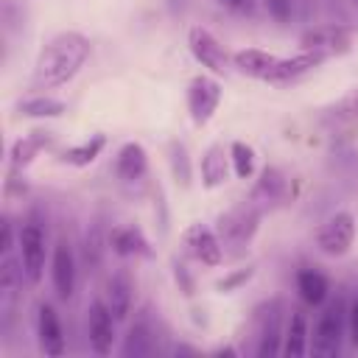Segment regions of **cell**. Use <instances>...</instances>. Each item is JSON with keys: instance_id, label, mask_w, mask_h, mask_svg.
Returning a JSON list of instances; mask_svg holds the SVG:
<instances>
[{"instance_id": "31", "label": "cell", "mask_w": 358, "mask_h": 358, "mask_svg": "<svg viewBox=\"0 0 358 358\" xmlns=\"http://www.w3.org/2000/svg\"><path fill=\"white\" fill-rule=\"evenodd\" d=\"M263 6H266V11H268L277 22H288V20H291V14H294L291 0H263Z\"/></svg>"}, {"instance_id": "8", "label": "cell", "mask_w": 358, "mask_h": 358, "mask_svg": "<svg viewBox=\"0 0 358 358\" xmlns=\"http://www.w3.org/2000/svg\"><path fill=\"white\" fill-rule=\"evenodd\" d=\"M182 246H185V252H187L193 260H199V263L207 266V268H215V266H221V260H224V243H221L218 232L210 229V227L201 224V221H193V224L185 227V232H182Z\"/></svg>"}, {"instance_id": "15", "label": "cell", "mask_w": 358, "mask_h": 358, "mask_svg": "<svg viewBox=\"0 0 358 358\" xmlns=\"http://www.w3.org/2000/svg\"><path fill=\"white\" fill-rule=\"evenodd\" d=\"M229 151H224V143H213L207 145V151L201 154V185L207 190H215L221 185L229 182Z\"/></svg>"}, {"instance_id": "16", "label": "cell", "mask_w": 358, "mask_h": 358, "mask_svg": "<svg viewBox=\"0 0 358 358\" xmlns=\"http://www.w3.org/2000/svg\"><path fill=\"white\" fill-rule=\"evenodd\" d=\"M310 347V330H308V316L302 308H294L285 330H282V355L288 358H302Z\"/></svg>"}, {"instance_id": "5", "label": "cell", "mask_w": 358, "mask_h": 358, "mask_svg": "<svg viewBox=\"0 0 358 358\" xmlns=\"http://www.w3.org/2000/svg\"><path fill=\"white\" fill-rule=\"evenodd\" d=\"M17 246H20V263H22V271H25V280L31 285H36L42 280V271H45V257H48V238H45V227L36 221V218H28L22 227H20V235H17Z\"/></svg>"}, {"instance_id": "17", "label": "cell", "mask_w": 358, "mask_h": 358, "mask_svg": "<svg viewBox=\"0 0 358 358\" xmlns=\"http://www.w3.org/2000/svg\"><path fill=\"white\" fill-rule=\"evenodd\" d=\"M109 246H112V252L120 255V257H131V255H134V257H148V255H151L148 238H145L143 229L134 227V224L115 227V229L109 232Z\"/></svg>"}, {"instance_id": "25", "label": "cell", "mask_w": 358, "mask_h": 358, "mask_svg": "<svg viewBox=\"0 0 358 358\" xmlns=\"http://www.w3.org/2000/svg\"><path fill=\"white\" fill-rule=\"evenodd\" d=\"M168 168H171L173 182L182 190H187L190 182H193V165H190V157H187L185 143H179V140H171L168 143Z\"/></svg>"}, {"instance_id": "28", "label": "cell", "mask_w": 358, "mask_h": 358, "mask_svg": "<svg viewBox=\"0 0 358 358\" xmlns=\"http://www.w3.org/2000/svg\"><path fill=\"white\" fill-rule=\"evenodd\" d=\"M229 159H232V171L238 179H252L255 173V148L243 140H235L229 145Z\"/></svg>"}, {"instance_id": "32", "label": "cell", "mask_w": 358, "mask_h": 358, "mask_svg": "<svg viewBox=\"0 0 358 358\" xmlns=\"http://www.w3.org/2000/svg\"><path fill=\"white\" fill-rule=\"evenodd\" d=\"M338 109H341L347 117H358V87H355V90H350V92L341 98Z\"/></svg>"}, {"instance_id": "18", "label": "cell", "mask_w": 358, "mask_h": 358, "mask_svg": "<svg viewBox=\"0 0 358 358\" xmlns=\"http://www.w3.org/2000/svg\"><path fill=\"white\" fill-rule=\"evenodd\" d=\"M103 302L109 305L112 316L117 322H123L129 313H131V302H134V285H131V277L126 271H115L106 282V296Z\"/></svg>"}, {"instance_id": "33", "label": "cell", "mask_w": 358, "mask_h": 358, "mask_svg": "<svg viewBox=\"0 0 358 358\" xmlns=\"http://www.w3.org/2000/svg\"><path fill=\"white\" fill-rule=\"evenodd\" d=\"M347 330H350V344L358 347V296H355L352 308L347 310Z\"/></svg>"}, {"instance_id": "34", "label": "cell", "mask_w": 358, "mask_h": 358, "mask_svg": "<svg viewBox=\"0 0 358 358\" xmlns=\"http://www.w3.org/2000/svg\"><path fill=\"white\" fill-rule=\"evenodd\" d=\"M11 241H14V229H11V221L6 218V221H3V238H0V252H3V255L11 252Z\"/></svg>"}, {"instance_id": "4", "label": "cell", "mask_w": 358, "mask_h": 358, "mask_svg": "<svg viewBox=\"0 0 358 358\" xmlns=\"http://www.w3.org/2000/svg\"><path fill=\"white\" fill-rule=\"evenodd\" d=\"M313 241H316V249L322 255H327V257H344L352 249V243H355V215L350 210H338V213L327 215L319 224Z\"/></svg>"}, {"instance_id": "6", "label": "cell", "mask_w": 358, "mask_h": 358, "mask_svg": "<svg viewBox=\"0 0 358 358\" xmlns=\"http://www.w3.org/2000/svg\"><path fill=\"white\" fill-rule=\"evenodd\" d=\"M221 95H224L221 84H218L213 76H207V73L196 76V78L187 84L185 103H187V115H190L193 126H199V129H201V126H207V123L213 120V115L218 112Z\"/></svg>"}, {"instance_id": "2", "label": "cell", "mask_w": 358, "mask_h": 358, "mask_svg": "<svg viewBox=\"0 0 358 358\" xmlns=\"http://www.w3.org/2000/svg\"><path fill=\"white\" fill-rule=\"evenodd\" d=\"M344 333H347V308H344V299H336L319 313L313 333H310L308 352H313L319 358H336L341 352Z\"/></svg>"}, {"instance_id": "21", "label": "cell", "mask_w": 358, "mask_h": 358, "mask_svg": "<svg viewBox=\"0 0 358 358\" xmlns=\"http://www.w3.org/2000/svg\"><path fill=\"white\" fill-rule=\"evenodd\" d=\"M296 291L308 308H322L327 302L330 282L319 268H299L296 271Z\"/></svg>"}, {"instance_id": "9", "label": "cell", "mask_w": 358, "mask_h": 358, "mask_svg": "<svg viewBox=\"0 0 358 358\" xmlns=\"http://www.w3.org/2000/svg\"><path fill=\"white\" fill-rule=\"evenodd\" d=\"M115 316L103 299H92L87 308V338L95 355H109L115 344Z\"/></svg>"}, {"instance_id": "3", "label": "cell", "mask_w": 358, "mask_h": 358, "mask_svg": "<svg viewBox=\"0 0 358 358\" xmlns=\"http://www.w3.org/2000/svg\"><path fill=\"white\" fill-rule=\"evenodd\" d=\"M260 207L257 201H243V204H235L229 207L227 213L218 215L215 221V232L221 238L224 246H232V249H243L252 243V238L257 235V227H260Z\"/></svg>"}, {"instance_id": "20", "label": "cell", "mask_w": 358, "mask_h": 358, "mask_svg": "<svg viewBox=\"0 0 358 358\" xmlns=\"http://www.w3.org/2000/svg\"><path fill=\"white\" fill-rule=\"evenodd\" d=\"M282 316H280V302L268 305V313H263V324H260V344H257V355L260 358H271L277 352H282Z\"/></svg>"}, {"instance_id": "1", "label": "cell", "mask_w": 358, "mask_h": 358, "mask_svg": "<svg viewBox=\"0 0 358 358\" xmlns=\"http://www.w3.org/2000/svg\"><path fill=\"white\" fill-rule=\"evenodd\" d=\"M90 59V39L81 31H59L36 56L31 87L34 90H53L76 78V73Z\"/></svg>"}, {"instance_id": "22", "label": "cell", "mask_w": 358, "mask_h": 358, "mask_svg": "<svg viewBox=\"0 0 358 358\" xmlns=\"http://www.w3.org/2000/svg\"><path fill=\"white\" fill-rule=\"evenodd\" d=\"M50 145V137H48V131H31V134H25V137H20V140H14V145H11V168L14 171H22V168H28L34 159H36V154L42 151V148H48Z\"/></svg>"}, {"instance_id": "11", "label": "cell", "mask_w": 358, "mask_h": 358, "mask_svg": "<svg viewBox=\"0 0 358 358\" xmlns=\"http://www.w3.org/2000/svg\"><path fill=\"white\" fill-rule=\"evenodd\" d=\"M50 280H53V291L59 299H70L76 291V255L67 238H59L53 243V255H50Z\"/></svg>"}, {"instance_id": "30", "label": "cell", "mask_w": 358, "mask_h": 358, "mask_svg": "<svg viewBox=\"0 0 358 358\" xmlns=\"http://www.w3.org/2000/svg\"><path fill=\"white\" fill-rule=\"evenodd\" d=\"M255 277V266H246V268H235L232 274H227L224 280H218L215 282V288L221 291V294H232L235 288H241L243 282H249Z\"/></svg>"}, {"instance_id": "35", "label": "cell", "mask_w": 358, "mask_h": 358, "mask_svg": "<svg viewBox=\"0 0 358 358\" xmlns=\"http://www.w3.org/2000/svg\"><path fill=\"white\" fill-rule=\"evenodd\" d=\"M173 274H176V282H182V291L190 296L193 294V282H190V277H187V271H185V266H173Z\"/></svg>"}, {"instance_id": "37", "label": "cell", "mask_w": 358, "mask_h": 358, "mask_svg": "<svg viewBox=\"0 0 358 358\" xmlns=\"http://www.w3.org/2000/svg\"><path fill=\"white\" fill-rule=\"evenodd\" d=\"M352 3H355V6H358V0H352Z\"/></svg>"}, {"instance_id": "27", "label": "cell", "mask_w": 358, "mask_h": 358, "mask_svg": "<svg viewBox=\"0 0 358 358\" xmlns=\"http://www.w3.org/2000/svg\"><path fill=\"white\" fill-rule=\"evenodd\" d=\"M282 190H285V176L277 168L266 165L260 179H257V185H255V190H252V201H274V199L282 196Z\"/></svg>"}, {"instance_id": "23", "label": "cell", "mask_w": 358, "mask_h": 358, "mask_svg": "<svg viewBox=\"0 0 358 358\" xmlns=\"http://www.w3.org/2000/svg\"><path fill=\"white\" fill-rule=\"evenodd\" d=\"M17 112L22 117H62L67 112V103L53 95H31L17 103Z\"/></svg>"}, {"instance_id": "14", "label": "cell", "mask_w": 358, "mask_h": 358, "mask_svg": "<svg viewBox=\"0 0 358 358\" xmlns=\"http://www.w3.org/2000/svg\"><path fill=\"white\" fill-rule=\"evenodd\" d=\"M115 173L120 182H140L145 173H148V154L140 143L129 140L117 148V157H115Z\"/></svg>"}, {"instance_id": "36", "label": "cell", "mask_w": 358, "mask_h": 358, "mask_svg": "<svg viewBox=\"0 0 358 358\" xmlns=\"http://www.w3.org/2000/svg\"><path fill=\"white\" fill-rule=\"evenodd\" d=\"M221 3H224L227 8H232V11H241V14L252 8V0H221Z\"/></svg>"}, {"instance_id": "12", "label": "cell", "mask_w": 358, "mask_h": 358, "mask_svg": "<svg viewBox=\"0 0 358 358\" xmlns=\"http://www.w3.org/2000/svg\"><path fill=\"white\" fill-rule=\"evenodd\" d=\"M350 39H352V31L344 25H319L305 31L299 36V45L302 50H319L324 56H333V53H344L350 48Z\"/></svg>"}, {"instance_id": "7", "label": "cell", "mask_w": 358, "mask_h": 358, "mask_svg": "<svg viewBox=\"0 0 358 358\" xmlns=\"http://www.w3.org/2000/svg\"><path fill=\"white\" fill-rule=\"evenodd\" d=\"M187 48L193 53V59L210 73V76H224L232 67V53L201 25H193L187 31Z\"/></svg>"}, {"instance_id": "13", "label": "cell", "mask_w": 358, "mask_h": 358, "mask_svg": "<svg viewBox=\"0 0 358 358\" xmlns=\"http://www.w3.org/2000/svg\"><path fill=\"white\" fill-rule=\"evenodd\" d=\"M36 338H39V350L45 355H64V330L59 322V313L53 310V305L42 302L36 308Z\"/></svg>"}, {"instance_id": "26", "label": "cell", "mask_w": 358, "mask_h": 358, "mask_svg": "<svg viewBox=\"0 0 358 358\" xmlns=\"http://www.w3.org/2000/svg\"><path fill=\"white\" fill-rule=\"evenodd\" d=\"M126 358H140V355H151L154 352V336H151V327L145 322H134L126 333V341H123V350H120Z\"/></svg>"}, {"instance_id": "19", "label": "cell", "mask_w": 358, "mask_h": 358, "mask_svg": "<svg viewBox=\"0 0 358 358\" xmlns=\"http://www.w3.org/2000/svg\"><path fill=\"white\" fill-rule=\"evenodd\" d=\"M280 56L263 50V48H241L232 53V67L241 73V76H249V78H266L268 70L277 64Z\"/></svg>"}, {"instance_id": "10", "label": "cell", "mask_w": 358, "mask_h": 358, "mask_svg": "<svg viewBox=\"0 0 358 358\" xmlns=\"http://www.w3.org/2000/svg\"><path fill=\"white\" fill-rule=\"evenodd\" d=\"M330 56L319 53V50H299L294 56H285V59H277V64L268 70V76L263 81L268 84H294L299 81L302 76L313 73L319 64H324Z\"/></svg>"}, {"instance_id": "29", "label": "cell", "mask_w": 358, "mask_h": 358, "mask_svg": "<svg viewBox=\"0 0 358 358\" xmlns=\"http://www.w3.org/2000/svg\"><path fill=\"white\" fill-rule=\"evenodd\" d=\"M20 277H25L20 257L3 255V263H0V288H3V291H11V288L17 285V280H20Z\"/></svg>"}, {"instance_id": "24", "label": "cell", "mask_w": 358, "mask_h": 358, "mask_svg": "<svg viewBox=\"0 0 358 358\" xmlns=\"http://www.w3.org/2000/svg\"><path fill=\"white\" fill-rule=\"evenodd\" d=\"M103 148H106V137H103V134H92L90 140L64 148V151H62V162H67V165H73V168H87V165H92V162L101 157Z\"/></svg>"}]
</instances>
